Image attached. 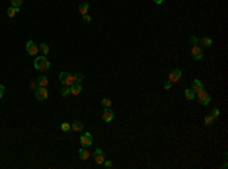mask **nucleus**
<instances>
[{"label": "nucleus", "mask_w": 228, "mask_h": 169, "mask_svg": "<svg viewBox=\"0 0 228 169\" xmlns=\"http://www.w3.org/2000/svg\"><path fill=\"white\" fill-rule=\"evenodd\" d=\"M213 122H215V117H213L211 114L205 116V119H204V124H205V125H208V127H210V125H213Z\"/></svg>", "instance_id": "21"}, {"label": "nucleus", "mask_w": 228, "mask_h": 169, "mask_svg": "<svg viewBox=\"0 0 228 169\" xmlns=\"http://www.w3.org/2000/svg\"><path fill=\"white\" fill-rule=\"evenodd\" d=\"M18 12H20V8H15V6H9V8L6 9V14H8L9 18H14Z\"/></svg>", "instance_id": "14"}, {"label": "nucleus", "mask_w": 228, "mask_h": 169, "mask_svg": "<svg viewBox=\"0 0 228 169\" xmlns=\"http://www.w3.org/2000/svg\"><path fill=\"white\" fill-rule=\"evenodd\" d=\"M113 119H114V111L111 110V107L110 108H105L103 113H102V121L107 122V124H110V122H113Z\"/></svg>", "instance_id": "8"}, {"label": "nucleus", "mask_w": 228, "mask_h": 169, "mask_svg": "<svg viewBox=\"0 0 228 169\" xmlns=\"http://www.w3.org/2000/svg\"><path fill=\"white\" fill-rule=\"evenodd\" d=\"M102 166H103V168H107V169L113 168V162H111V160H107V159H105V160H103V163H102Z\"/></svg>", "instance_id": "26"}, {"label": "nucleus", "mask_w": 228, "mask_h": 169, "mask_svg": "<svg viewBox=\"0 0 228 169\" xmlns=\"http://www.w3.org/2000/svg\"><path fill=\"white\" fill-rule=\"evenodd\" d=\"M35 85H38L35 81H34V83H31V88H32V90H35Z\"/></svg>", "instance_id": "34"}, {"label": "nucleus", "mask_w": 228, "mask_h": 169, "mask_svg": "<svg viewBox=\"0 0 228 169\" xmlns=\"http://www.w3.org/2000/svg\"><path fill=\"white\" fill-rule=\"evenodd\" d=\"M49 98V90H47V87H37L35 88V99L37 101H46Z\"/></svg>", "instance_id": "3"}, {"label": "nucleus", "mask_w": 228, "mask_h": 169, "mask_svg": "<svg viewBox=\"0 0 228 169\" xmlns=\"http://www.w3.org/2000/svg\"><path fill=\"white\" fill-rule=\"evenodd\" d=\"M78 156H79L81 160H88V159H90V152H88L87 148H81V149L78 151Z\"/></svg>", "instance_id": "15"}, {"label": "nucleus", "mask_w": 228, "mask_h": 169, "mask_svg": "<svg viewBox=\"0 0 228 169\" xmlns=\"http://www.w3.org/2000/svg\"><path fill=\"white\" fill-rule=\"evenodd\" d=\"M5 90H6V88H5V85L0 84V99H2V98L5 96Z\"/></svg>", "instance_id": "32"}, {"label": "nucleus", "mask_w": 228, "mask_h": 169, "mask_svg": "<svg viewBox=\"0 0 228 169\" xmlns=\"http://www.w3.org/2000/svg\"><path fill=\"white\" fill-rule=\"evenodd\" d=\"M23 3V0H11V6H15V8H20Z\"/></svg>", "instance_id": "27"}, {"label": "nucleus", "mask_w": 228, "mask_h": 169, "mask_svg": "<svg viewBox=\"0 0 228 169\" xmlns=\"http://www.w3.org/2000/svg\"><path fill=\"white\" fill-rule=\"evenodd\" d=\"M67 75H69V72H61V73H59V76H58V78H59V81L62 83V81L65 79V76H67Z\"/></svg>", "instance_id": "30"}, {"label": "nucleus", "mask_w": 228, "mask_h": 169, "mask_svg": "<svg viewBox=\"0 0 228 169\" xmlns=\"http://www.w3.org/2000/svg\"><path fill=\"white\" fill-rule=\"evenodd\" d=\"M111 104H113V102H111L110 98H103V99H102V105H103V108H110Z\"/></svg>", "instance_id": "22"}, {"label": "nucleus", "mask_w": 228, "mask_h": 169, "mask_svg": "<svg viewBox=\"0 0 228 169\" xmlns=\"http://www.w3.org/2000/svg\"><path fill=\"white\" fill-rule=\"evenodd\" d=\"M37 84H38V87H47V85H49L47 76H46V75H40L38 79H37Z\"/></svg>", "instance_id": "16"}, {"label": "nucleus", "mask_w": 228, "mask_h": 169, "mask_svg": "<svg viewBox=\"0 0 228 169\" xmlns=\"http://www.w3.org/2000/svg\"><path fill=\"white\" fill-rule=\"evenodd\" d=\"M69 94H70V87H64V88L61 90V96H62V98H67Z\"/></svg>", "instance_id": "25"}, {"label": "nucleus", "mask_w": 228, "mask_h": 169, "mask_svg": "<svg viewBox=\"0 0 228 169\" xmlns=\"http://www.w3.org/2000/svg\"><path fill=\"white\" fill-rule=\"evenodd\" d=\"M88 9H90V5H88V3H81V5H79V8H78V11H79V14H81V15L88 14Z\"/></svg>", "instance_id": "18"}, {"label": "nucleus", "mask_w": 228, "mask_h": 169, "mask_svg": "<svg viewBox=\"0 0 228 169\" xmlns=\"http://www.w3.org/2000/svg\"><path fill=\"white\" fill-rule=\"evenodd\" d=\"M82 20H84L85 23H90V21H91V17L88 15V14H85V15H82Z\"/></svg>", "instance_id": "33"}, {"label": "nucleus", "mask_w": 228, "mask_h": 169, "mask_svg": "<svg viewBox=\"0 0 228 169\" xmlns=\"http://www.w3.org/2000/svg\"><path fill=\"white\" fill-rule=\"evenodd\" d=\"M34 67L37 69V70H40V72H49V69H50V61L46 58L44 55L43 56H37L35 58V61H34Z\"/></svg>", "instance_id": "1"}, {"label": "nucleus", "mask_w": 228, "mask_h": 169, "mask_svg": "<svg viewBox=\"0 0 228 169\" xmlns=\"http://www.w3.org/2000/svg\"><path fill=\"white\" fill-rule=\"evenodd\" d=\"M201 47H211L213 46V40L210 38V37H204V38H201Z\"/></svg>", "instance_id": "17"}, {"label": "nucleus", "mask_w": 228, "mask_h": 169, "mask_svg": "<svg viewBox=\"0 0 228 169\" xmlns=\"http://www.w3.org/2000/svg\"><path fill=\"white\" fill-rule=\"evenodd\" d=\"M211 116H213V117H215V121H216V119L221 116V110H219L218 107H215V108L211 110Z\"/></svg>", "instance_id": "24"}, {"label": "nucleus", "mask_w": 228, "mask_h": 169, "mask_svg": "<svg viewBox=\"0 0 228 169\" xmlns=\"http://www.w3.org/2000/svg\"><path fill=\"white\" fill-rule=\"evenodd\" d=\"M75 75H76V83H79V84H81V83H82V79H84V75H82V73H79V72H78V73H75Z\"/></svg>", "instance_id": "29"}, {"label": "nucleus", "mask_w": 228, "mask_h": 169, "mask_svg": "<svg viewBox=\"0 0 228 169\" xmlns=\"http://www.w3.org/2000/svg\"><path fill=\"white\" fill-rule=\"evenodd\" d=\"M103 160H105V154H103V151L100 148H97L94 151V162H96V165H102Z\"/></svg>", "instance_id": "9"}, {"label": "nucleus", "mask_w": 228, "mask_h": 169, "mask_svg": "<svg viewBox=\"0 0 228 169\" xmlns=\"http://www.w3.org/2000/svg\"><path fill=\"white\" fill-rule=\"evenodd\" d=\"M38 50H40V47L32 41V40H29V41L26 43V52H28V55H31V56H37Z\"/></svg>", "instance_id": "4"}, {"label": "nucleus", "mask_w": 228, "mask_h": 169, "mask_svg": "<svg viewBox=\"0 0 228 169\" xmlns=\"http://www.w3.org/2000/svg\"><path fill=\"white\" fill-rule=\"evenodd\" d=\"M189 43H190L192 46H196V44H199V40H198L196 37H190V38H189Z\"/></svg>", "instance_id": "28"}, {"label": "nucleus", "mask_w": 228, "mask_h": 169, "mask_svg": "<svg viewBox=\"0 0 228 169\" xmlns=\"http://www.w3.org/2000/svg\"><path fill=\"white\" fill-rule=\"evenodd\" d=\"M61 129H62L64 133H69V131H72V127H70L69 122H62V124H61Z\"/></svg>", "instance_id": "23"}, {"label": "nucleus", "mask_w": 228, "mask_h": 169, "mask_svg": "<svg viewBox=\"0 0 228 169\" xmlns=\"http://www.w3.org/2000/svg\"><path fill=\"white\" fill-rule=\"evenodd\" d=\"M181 76H182L181 69H174V70H170V73H169V81H170V83H178V81L181 79Z\"/></svg>", "instance_id": "5"}, {"label": "nucleus", "mask_w": 228, "mask_h": 169, "mask_svg": "<svg viewBox=\"0 0 228 169\" xmlns=\"http://www.w3.org/2000/svg\"><path fill=\"white\" fill-rule=\"evenodd\" d=\"M190 53H192V56H193L195 60H202V58H204L202 47H201L199 44H196V46H192V50H190Z\"/></svg>", "instance_id": "7"}, {"label": "nucleus", "mask_w": 228, "mask_h": 169, "mask_svg": "<svg viewBox=\"0 0 228 169\" xmlns=\"http://www.w3.org/2000/svg\"><path fill=\"white\" fill-rule=\"evenodd\" d=\"M38 47H40V50H41V52L44 53V56H47V55H49V46H47L46 43H41V44H40Z\"/></svg>", "instance_id": "20"}, {"label": "nucleus", "mask_w": 228, "mask_h": 169, "mask_svg": "<svg viewBox=\"0 0 228 169\" xmlns=\"http://www.w3.org/2000/svg\"><path fill=\"white\" fill-rule=\"evenodd\" d=\"M195 98H196V101H198L201 105H208V104L211 102V96H210V94H208L205 90H201V91H198Z\"/></svg>", "instance_id": "2"}, {"label": "nucleus", "mask_w": 228, "mask_h": 169, "mask_svg": "<svg viewBox=\"0 0 228 169\" xmlns=\"http://www.w3.org/2000/svg\"><path fill=\"white\" fill-rule=\"evenodd\" d=\"M170 87H172V83H170V81H169V79H167V81H166V83H164V84H163V88H164V90H169V88H170Z\"/></svg>", "instance_id": "31"}, {"label": "nucleus", "mask_w": 228, "mask_h": 169, "mask_svg": "<svg viewBox=\"0 0 228 169\" xmlns=\"http://www.w3.org/2000/svg\"><path fill=\"white\" fill-rule=\"evenodd\" d=\"M70 127H72V131H76V133H81V131L84 129L82 122H79V121H73V122L70 124Z\"/></svg>", "instance_id": "13"}, {"label": "nucleus", "mask_w": 228, "mask_h": 169, "mask_svg": "<svg viewBox=\"0 0 228 169\" xmlns=\"http://www.w3.org/2000/svg\"><path fill=\"white\" fill-rule=\"evenodd\" d=\"M76 83V75L75 73H69L67 76H65V79L61 83V84L64 85V87H70V85H73Z\"/></svg>", "instance_id": "10"}, {"label": "nucleus", "mask_w": 228, "mask_h": 169, "mask_svg": "<svg viewBox=\"0 0 228 169\" xmlns=\"http://www.w3.org/2000/svg\"><path fill=\"white\" fill-rule=\"evenodd\" d=\"M184 96H185L187 101H193L195 96H196V93H195L192 88H185V90H184Z\"/></svg>", "instance_id": "19"}, {"label": "nucleus", "mask_w": 228, "mask_h": 169, "mask_svg": "<svg viewBox=\"0 0 228 169\" xmlns=\"http://www.w3.org/2000/svg\"><path fill=\"white\" fill-rule=\"evenodd\" d=\"M190 88H192L195 93H198V91L204 90V84H202V81H201V79H196V78H195V79L192 81V87H190Z\"/></svg>", "instance_id": "11"}, {"label": "nucleus", "mask_w": 228, "mask_h": 169, "mask_svg": "<svg viewBox=\"0 0 228 169\" xmlns=\"http://www.w3.org/2000/svg\"><path fill=\"white\" fill-rule=\"evenodd\" d=\"M79 142H81V145H82L84 148L91 146V143H93V136H91V133H85V134H82V136L79 137Z\"/></svg>", "instance_id": "6"}, {"label": "nucleus", "mask_w": 228, "mask_h": 169, "mask_svg": "<svg viewBox=\"0 0 228 169\" xmlns=\"http://www.w3.org/2000/svg\"><path fill=\"white\" fill-rule=\"evenodd\" d=\"M81 91H82V85L79 84V83H75L73 85H70V94H73V96H79Z\"/></svg>", "instance_id": "12"}, {"label": "nucleus", "mask_w": 228, "mask_h": 169, "mask_svg": "<svg viewBox=\"0 0 228 169\" xmlns=\"http://www.w3.org/2000/svg\"><path fill=\"white\" fill-rule=\"evenodd\" d=\"M163 2H164V0H154V3H155V5H161Z\"/></svg>", "instance_id": "35"}]
</instances>
